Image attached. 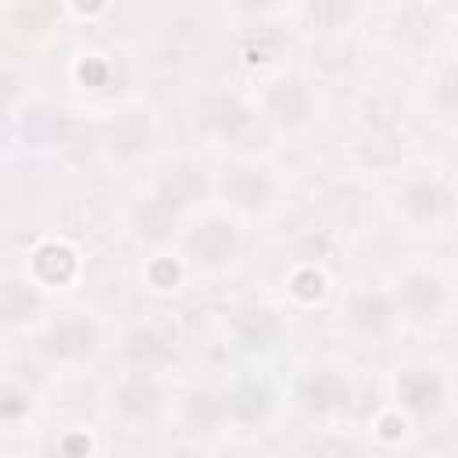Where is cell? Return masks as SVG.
Wrapping results in <instances>:
<instances>
[{
	"label": "cell",
	"instance_id": "6da1fadb",
	"mask_svg": "<svg viewBox=\"0 0 458 458\" xmlns=\"http://www.w3.org/2000/svg\"><path fill=\"white\" fill-rule=\"evenodd\" d=\"M261 111L254 104H247L240 93L233 89H208L197 104H193V122L208 140L218 143H247L250 136H261Z\"/></svg>",
	"mask_w": 458,
	"mask_h": 458
},
{
	"label": "cell",
	"instance_id": "7a4b0ae2",
	"mask_svg": "<svg viewBox=\"0 0 458 458\" xmlns=\"http://www.w3.org/2000/svg\"><path fill=\"white\" fill-rule=\"evenodd\" d=\"M215 193L240 215H265L279 197V179L261 161H233L215 175Z\"/></svg>",
	"mask_w": 458,
	"mask_h": 458
},
{
	"label": "cell",
	"instance_id": "3957f363",
	"mask_svg": "<svg viewBox=\"0 0 458 458\" xmlns=\"http://www.w3.org/2000/svg\"><path fill=\"white\" fill-rule=\"evenodd\" d=\"M394 208L404 218V225H411V229H433V225H440L451 215L454 193H451V186L440 175L419 172V175H411V179L401 182V190L394 197Z\"/></svg>",
	"mask_w": 458,
	"mask_h": 458
},
{
	"label": "cell",
	"instance_id": "277c9868",
	"mask_svg": "<svg viewBox=\"0 0 458 458\" xmlns=\"http://www.w3.org/2000/svg\"><path fill=\"white\" fill-rule=\"evenodd\" d=\"M182 247L190 254V261L204 272H225L236 258H240V247H243V236L236 229L233 218H222V215H211V218H200L186 229L182 236Z\"/></svg>",
	"mask_w": 458,
	"mask_h": 458
},
{
	"label": "cell",
	"instance_id": "5b68a950",
	"mask_svg": "<svg viewBox=\"0 0 458 458\" xmlns=\"http://www.w3.org/2000/svg\"><path fill=\"white\" fill-rule=\"evenodd\" d=\"M297 404L315 415V419H333V415H344L351 411L354 404V386L347 379L344 369L336 365H311L297 376V390H293Z\"/></svg>",
	"mask_w": 458,
	"mask_h": 458
},
{
	"label": "cell",
	"instance_id": "8992f818",
	"mask_svg": "<svg viewBox=\"0 0 458 458\" xmlns=\"http://www.w3.org/2000/svg\"><path fill=\"white\" fill-rule=\"evenodd\" d=\"M394 397L411 419H437L447 404V376L429 361H411L397 369Z\"/></svg>",
	"mask_w": 458,
	"mask_h": 458
},
{
	"label": "cell",
	"instance_id": "52a82bcc",
	"mask_svg": "<svg viewBox=\"0 0 458 458\" xmlns=\"http://www.w3.org/2000/svg\"><path fill=\"white\" fill-rule=\"evenodd\" d=\"M97 351H100V326L86 311H64L43 333V354L61 365L89 361Z\"/></svg>",
	"mask_w": 458,
	"mask_h": 458
},
{
	"label": "cell",
	"instance_id": "ba28073f",
	"mask_svg": "<svg viewBox=\"0 0 458 458\" xmlns=\"http://www.w3.org/2000/svg\"><path fill=\"white\" fill-rule=\"evenodd\" d=\"M394 301L408 322L429 326L447 311V283L433 268H408L394 286Z\"/></svg>",
	"mask_w": 458,
	"mask_h": 458
},
{
	"label": "cell",
	"instance_id": "9c48e42d",
	"mask_svg": "<svg viewBox=\"0 0 458 458\" xmlns=\"http://www.w3.org/2000/svg\"><path fill=\"white\" fill-rule=\"evenodd\" d=\"M261 114L279 129H304L315 118V93L301 75H276L261 89Z\"/></svg>",
	"mask_w": 458,
	"mask_h": 458
},
{
	"label": "cell",
	"instance_id": "30bf717a",
	"mask_svg": "<svg viewBox=\"0 0 458 458\" xmlns=\"http://www.w3.org/2000/svg\"><path fill=\"white\" fill-rule=\"evenodd\" d=\"M165 408V390L150 369H132L111 390V411L125 426H150Z\"/></svg>",
	"mask_w": 458,
	"mask_h": 458
},
{
	"label": "cell",
	"instance_id": "8fae6325",
	"mask_svg": "<svg viewBox=\"0 0 458 458\" xmlns=\"http://www.w3.org/2000/svg\"><path fill=\"white\" fill-rule=\"evenodd\" d=\"M229 336L247 354H268L286 336V322L272 304L250 301V304H240L229 315Z\"/></svg>",
	"mask_w": 458,
	"mask_h": 458
},
{
	"label": "cell",
	"instance_id": "7c38bea8",
	"mask_svg": "<svg viewBox=\"0 0 458 458\" xmlns=\"http://www.w3.org/2000/svg\"><path fill=\"white\" fill-rule=\"evenodd\" d=\"M397 301L376 286H361L344 301V326L358 336H386L397 322Z\"/></svg>",
	"mask_w": 458,
	"mask_h": 458
},
{
	"label": "cell",
	"instance_id": "4fadbf2b",
	"mask_svg": "<svg viewBox=\"0 0 458 458\" xmlns=\"http://www.w3.org/2000/svg\"><path fill=\"white\" fill-rule=\"evenodd\" d=\"M122 354L129 358L132 369H165L175 358V329L165 322H140L125 333L122 340Z\"/></svg>",
	"mask_w": 458,
	"mask_h": 458
},
{
	"label": "cell",
	"instance_id": "5bb4252c",
	"mask_svg": "<svg viewBox=\"0 0 458 458\" xmlns=\"http://www.w3.org/2000/svg\"><path fill=\"white\" fill-rule=\"evenodd\" d=\"M150 136H154V122L143 107H125L118 111L107 129H104V143H107V154L118 157V161H132L140 157L147 147H150Z\"/></svg>",
	"mask_w": 458,
	"mask_h": 458
},
{
	"label": "cell",
	"instance_id": "9a60e30c",
	"mask_svg": "<svg viewBox=\"0 0 458 458\" xmlns=\"http://www.w3.org/2000/svg\"><path fill=\"white\" fill-rule=\"evenodd\" d=\"M208 186H211V182H208V168H204L200 161H193V157H182V161H172V165L161 172L154 193H161L172 208L186 211L193 200H200V197L208 193Z\"/></svg>",
	"mask_w": 458,
	"mask_h": 458
},
{
	"label": "cell",
	"instance_id": "2e32d148",
	"mask_svg": "<svg viewBox=\"0 0 458 458\" xmlns=\"http://www.w3.org/2000/svg\"><path fill=\"white\" fill-rule=\"evenodd\" d=\"M272 408H276V394L261 379L247 376L225 390V411H229V422L236 426H265Z\"/></svg>",
	"mask_w": 458,
	"mask_h": 458
},
{
	"label": "cell",
	"instance_id": "e0dca14e",
	"mask_svg": "<svg viewBox=\"0 0 458 458\" xmlns=\"http://www.w3.org/2000/svg\"><path fill=\"white\" fill-rule=\"evenodd\" d=\"M43 311V293L39 283L29 276H7L0 283V318L7 329H18L25 322H32Z\"/></svg>",
	"mask_w": 458,
	"mask_h": 458
},
{
	"label": "cell",
	"instance_id": "ac0fdd59",
	"mask_svg": "<svg viewBox=\"0 0 458 458\" xmlns=\"http://www.w3.org/2000/svg\"><path fill=\"white\" fill-rule=\"evenodd\" d=\"M229 422V411H225V394H215V390H190L182 397V426L190 437H215L222 426Z\"/></svg>",
	"mask_w": 458,
	"mask_h": 458
},
{
	"label": "cell",
	"instance_id": "d6986e66",
	"mask_svg": "<svg viewBox=\"0 0 458 458\" xmlns=\"http://www.w3.org/2000/svg\"><path fill=\"white\" fill-rule=\"evenodd\" d=\"M79 272V258L72 247L50 240V243H39L32 250V276L39 286H68Z\"/></svg>",
	"mask_w": 458,
	"mask_h": 458
},
{
	"label": "cell",
	"instance_id": "ffe728a7",
	"mask_svg": "<svg viewBox=\"0 0 458 458\" xmlns=\"http://www.w3.org/2000/svg\"><path fill=\"white\" fill-rule=\"evenodd\" d=\"M179 208H172L161 193H150L147 200H140L136 204V215H132V222H136V233L143 236V240H150V243H165L168 236H172V229H175V222H179Z\"/></svg>",
	"mask_w": 458,
	"mask_h": 458
},
{
	"label": "cell",
	"instance_id": "44dd1931",
	"mask_svg": "<svg viewBox=\"0 0 458 458\" xmlns=\"http://www.w3.org/2000/svg\"><path fill=\"white\" fill-rule=\"evenodd\" d=\"M426 100L440 122H458V61L433 72L426 82Z\"/></svg>",
	"mask_w": 458,
	"mask_h": 458
},
{
	"label": "cell",
	"instance_id": "7402d4cb",
	"mask_svg": "<svg viewBox=\"0 0 458 458\" xmlns=\"http://www.w3.org/2000/svg\"><path fill=\"white\" fill-rule=\"evenodd\" d=\"M354 14H358V0H311V7H308L311 25L326 29V32L351 25Z\"/></svg>",
	"mask_w": 458,
	"mask_h": 458
},
{
	"label": "cell",
	"instance_id": "603a6c76",
	"mask_svg": "<svg viewBox=\"0 0 458 458\" xmlns=\"http://www.w3.org/2000/svg\"><path fill=\"white\" fill-rule=\"evenodd\" d=\"M322 290H326V279H322V272L315 268V265H301L293 276H290V293L297 297V301H318L322 297Z\"/></svg>",
	"mask_w": 458,
	"mask_h": 458
},
{
	"label": "cell",
	"instance_id": "cb8c5ba5",
	"mask_svg": "<svg viewBox=\"0 0 458 458\" xmlns=\"http://www.w3.org/2000/svg\"><path fill=\"white\" fill-rule=\"evenodd\" d=\"M29 401H32L29 390L7 383V386L0 390V419H4V422H18L21 415H29Z\"/></svg>",
	"mask_w": 458,
	"mask_h": 458
},
{
	"label": "cell",
	"instance_id": "d4e9b609",
	"mask_svg": "<svg viewBox=\"0 0 458 458\" xmlns=\"http://www.w3.org/2000/svg\"><path fill=\"white\" fill-rule=\"evenodd\" d=\"M147 279H150V286L168 290V286L179 283V265H175L172 258H154V261L147 265Z\"/></svg>",
	"mask_w": 458,
	"mask_h": 458
},
{
	"label": "cell",
	"instance_id": "484cf974",
	"mask_svg": "<svg viewBox=\"0 0 458 458\" xmlns=\"http://www.w3.org/2000/svg\"><path fill=\"white\" fill-rule=\"evenodd\" d=\"M229 7L243 18H265V14L279 11V0H229Z\"/></svg>",
	"mask_w": 458,
	"mask_h": 458
},
{
	"label": "cell",
	"instance_id": "4316f807",
	"mask_svg": "<svg viewBox=\"0 0 458 458\" xmlns=\"http://www.w3.org/2000/svg\"><path fill=\"white\" fill-rule=\"evenodd\" d=\"M104 4H107V0H75V7H79V11H86V14L104 11Z\"/></svg>",
	"mask_w": 458,
	"mask_h": 458
}]
</instances>
